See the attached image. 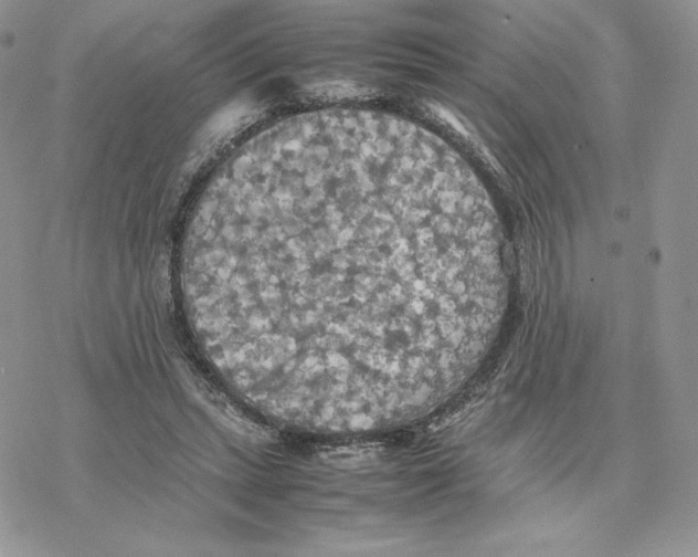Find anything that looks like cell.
Segmentation results:
<instances>
[{"mask_svg":"<svg viewBox=\"0 0 698 557\" xmlns=\"http://www.w3.org/2000/svg\"><path fill=\"white\" fill-rule=\"evenodd\" d=\"M186 304L261 393L315 413L427 398L491 337L507 281L465 161L402 118L297 115L228 159L180 259Z\"/></svg>","mask_w":698,"mask_h":557,"instance_id":"obj_1","label":"cell"}]
</instances>
